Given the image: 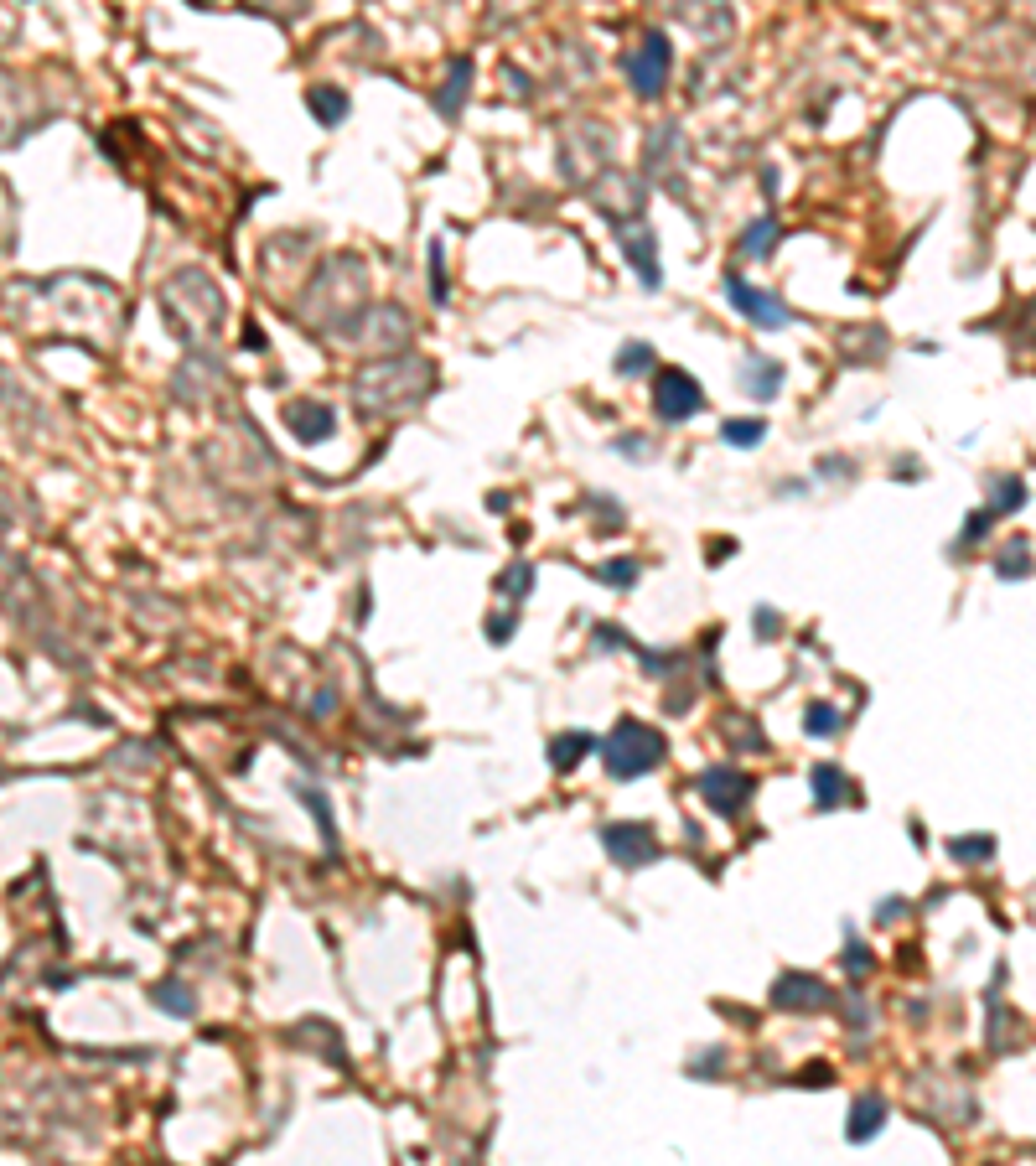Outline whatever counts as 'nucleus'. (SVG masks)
<instances>
[{"label": "nucleus", "instance_id": "f3484780", "mask_svg": "<svg viewBox=\"0 0 1036 1166\" xmlns=\"http://www.w3.org/2000/svg\"><path fill=\"white\" fill-rule=\"evenodd\" d=\"M762 436H767V420H726V425H721V441H726V446H742V451L756 446Z\"/></svg>", "mask_w": 1036, "mask_h": 1166}, {"label": "nucleus", "instance_id": "c85d7f7f", "mask_svg": "<svg viewBox=\"0 0 1036 1166\" xmlns=\"http://www.w3.org/2000/svg\"><path fill=\"white\" fill-rule=\"evenodd\" d=\"M509 633H514V617H493V643H503Z\"/></svg>", "mask_w": 1036, "mask_h": 1166}, {"label": "nucleus", "instance_id": "4be33fe9", "mask_svg": "<svg viewBox=\"0 0 1036 1166\" xmlns=\"http://www.w3.org/2000/svg\"><path fill=\"white\" fill-rule=\"evenodd\" d=\"M430 301H446V255H441V244H430Z\"/></svg>", "mask_w": 1036, "mask_h": 1166}, {"label": "nucleus", "instance_id": "aec40b11", "mask_svg": "<svg viewBox=\"0 0 1036 1166\" xmlns=\"http://www.w3.org/2000/svg\"><path fill=\"white\" fill-rule=\"evenodd\" d=\"M814 788H819V804L835 809L840 798H845V777H840L835 767H814Z\"/></svg>", "mask_w": 1036, "mask_h": 1166}, {"label": "nucleus", "instance_id": "39448f33", "mask_svg": "<svg viewBox=\"0 0 1036 1166\" xmlns=\"http://www.w3.org/2000/svg\"><path fill=\"white\" fill-rule=\"evenodd\" d=\"M726 295H731V306L742 311V316H751L756 327H767V332H777V327H788L793 322V311L777 301L772 291H756V286H747L742 276H726Z\"/></svg>", "mask_w": 1036, "mask_h": 1166}, {"label": "nucleus", "instance_id": "1a4fd4ad", "mask_svg": "<svg viewBox=\"0 0 1036 1166\" xmlns=\"http://www.w3.org/2000/svg\"><path fill=\"white\" fill-rule=\"evenodd\" d=\"M286 420H290V430L301 441H311V446H321L337 430V420H332V409L327 405H316V400H301V405H290L286 409Z\"/></svg>", "mask_w": 1036, "mask_h": 1166}, {"label": "nucleus", "instance_id": "4468645a", "mask_svg": "<svg viewBox=\"0 0 1036 1166\" xmlns=\"http://www.w3.org/2000/svg\"><path fill=\"white\" fill-rule=\"evenodd\" d=\"M586 747H591V737H586V731H570V737H555V742H549V762H555L560 772H570L575 762L586 758Z\"/></svg>", "mask_w": 1036, "mask_h": 1166}, {"label": "nucleus", "instance_id": "6e6552de", "mask_svg": "<svg viewBox=\"0 0 1036 1166\" xmlns=\"http://www.w3.org/2000/svg\"><path fill=\"white\" fill-rule=\"evenodd\" d=\"M824 1000H829V991L819 986V980H809V975H782L772 986V1005H777V1011H819Z\"/></svg>", "mask_w": 1036, "mask_h": 1166}, {"label": "nucleus", "instance_id": "cd10ccee", "mask_svg": "<svg viewBox=\"0 0 1036 1166\" xmlns=\"http://www.w3.org/2000/svg\"><path fill=\"white\" fill-rule=\"evenodd\" d=\"M954 856H964V861H970V856H989V840H975V845H970V840H959V845H954Z\"/></svg>", "mask_w": 1036, "mask_h": 1166}, {"label": "nucleus", "instance_id": "a878e982", "mask_svg": "<svg viewBox=\"0 0 1036 1166\" xmlns=\"http://www.w3.org/2000/svg\"><path fill=\"white\" fill-rule=\"evenodd\" d=\"M617 451H622V456H648V451H653V441H648V436H622V441H617Z\"/></svg>", "mask_w": 1036, "mask_h": 1166}, {"label": "nucleus", "instance_id": "2eb2a0df", "mask_svg": "<svg viewBox=\"0 0 1036 1166\" xmlns=\"http://www.w3.org/2000/svg\"><path fill=\"white\" fill-rule=\"evenodd\" d=\"M772 244H777V223H772V218H756L747 234H742V255H747V260H762Z\"/></svg>", "mask_w": 1036, "mask_h": 1166}, {"label": "nucleus", "instance_id": "20e7f679", "mask_svg": "<svg viewBox=\"0 0 1036 1166\" xmlns=\"http://www.w3.org/2000/svg\"><path fill=\"white\" fill-rule=\"evenodd\" d=\"M705 405V389L695 374H684V369H663L653 379V409H658V420L663 425H684L695 409Z\"/></svg>", "mask_w": 1036, "mask_h": 1166}, {"label": "nucleus", "instance_id": "f257e3e1", "mask_svg": "<svg viewBox=\"0 0 1036 1166\" xmlns=\"http://www.w3.org/2000/svg\"><path fill=\"white\" fill-rule=\"evenodd\" d=\"M425 369H430V363H420V358H384V363H374L368 374H358L353 405L368 409V415H395V409L420 405V400L430 395L435 379H420V384H404V379L425 374Z\"/></svg>", "mask_w": 1036, "mask_h": 1166}, {"label": "nucleus", "instance_id": "7ed1b4c3", "mask_svg": "<svg viewBox=\"0 0 1036 1166\" xmlns=\"http://www.w3.org/2000/svg\"><path fill=\"white\" fill-rule=\"evenodd\" d=\"M669 67H674V48L663 32H648L637 42V53L628 58V78H633V94L637 99H658L663 83H669Z\"/></svg>", "mask_w": 1036, "mask_h": 1166}, {"label": "nucleus", "instance_id": "f03ea898", "mask_svg": "<svg viewBox=\"0 0 1036 1166\" xmlns=\"http://www.w3.org/2000/svg\"><path fill=\"white\" fill-rule=\"evenodd\" d=\"M602 758L612 767V777H642V772H653L663 762V737L653 726H637V721H622L607 747H602Z\"/></svg>", "mask_w": 1036, "mask_h": 1166}, {"label": "nucleus", "instance_id": "9d476101", "mask_svg": "<svg viewBox=\"0 0 1036 1166\" xmlns=\"http://www.w3.org/2000/svg\"><path fill=\"white\" fill-rule=\"evenodd\" d=\"M628 265L637 270V281L642 286H658V244H653V234L642 228V234H628Z\"/></svg>", "mask_w": 1036, "mask_h": 1166}, {"label": "nucleus", "instance_id": "a211bd4d", "mask_svg": "<svg viewBox=\"0 0 1036 1166\" xmlns=\"http://www.w3.org/2000/svg\"><path fill=\"white\" fill-rule=\"evenodd\" d=\"M467 78H472V62H467V58H456V62H451V83H446V94H441V109H446V114H456V109H462Z\"/></svg>", "mask_w": 1036, "mask_h": 1166}, {"label": "nucleus", "instance_id": "ddd939ff", "mask_svg": "<svg viewBox=\"0 0 1036 1166\" xmlns=\"http://www.w3.org/2000/svg\"><path fill=\"white\" fill-rule=\"evenodd\" d=\"M777 389H782V363H772V358H747V395L777 400Z\"/></svg>", "mask_w": 1036, "mask_h": 1166}, {"label": "nucleus", "instance_id": "9b49d317", "mask_svg": "<svg viewBox=\"0 0 1036 1166\" xmlns=\"http://www.w3.org/2000/svg\"><path fill=\"white\" fill-rule=\"evenodd\" d=\"M306 109L332 130V125H342V114H348V94L332 88V83H316V88H306Z\"/></svg>", "mask_w": 1036, "mask_h": 1166}, {"label": "nucleus", "instance_id": "393cba45", "mask_svg": "<svg viewBox=\"0 0 1036 1166\" xmlns=\"http://www.w3.org/2000/svg\"><path fill=\"white\" fill-rule=\"evenodd\" d=\"M637 576V565L633 560H612V565H602V581H617V586H628Z\"/></svg>", "mask_w": 1036, "mask_h": 1166}, {"label": "nucleus", "instance_id": "0eeeda50", "mask_svg": "<svg viewBox=\"0 0 1036 1166\" xmlns=\"http://www.w3.org/2000/svg\"><path fill=\"white\" fill-rule=\"evenodd\" d=\"M602 845L612 851V861H622V866H642V861L658 856V840H653L648 825H607Z\"/></svg>", "mask_w": 1036, "mask_h": 1166}, {"label": "nucleus", "instance_id": "bb28decb", "mask_svg": "<svg viewBox=\"0 0 1036 1166\" xmlns=\"http://www.w3.org/2000/svg\"><path fill=\"white\" fill-rule=\"evenodd\" d=\"M845 970H856V975H865V970H870V954H865L861 944H850V949H845Z\"/></svg>", "mask_w": 1036, "mask_h": 1166}, {"label": "nucleus", "instance_id": "5701e85b", "mask_svg": "<svg viewBox=\"0 0 1036 1166\" xmlns=\"http://www.w3.org/2000/svg\"><path fill=\"white\" fill-rule=\"evenodd\" d=\"M1026 570H1031V555H1026V544L1016 539V550L1000 555V576H1026Z\"/></svg>", "mask_w": 1036, "mask_h": 1166}, {"label": "nucleus", "instance_id": "423d86ee", "mask_svg": "<svg viewBox=\"0 0 1036 1166\" xmlns=\"http://www.w3.org/2000/svg\"><path fill=\"white\" fill-rule=\"evenodd\" d=\"M700 788H705V804L716 814H742L747 798H751V777L736 772V767H710L700 777Z\"/></svg>", "mask_w": 1036, "mask_h": 1166}, {"label": "nucleus", "instance_id": "6ab92c4d", "mask_svg": "<svg viewBox=\"0 0 1036 1166\" xmlns=\"http://www.w3.org/2000/svg\"><path fill=\"white\" fill-rule=\"evenodd\" d=\"M1021 503H1026V483H1021V477H1000L989 514H1010V509H1021Z\"/></svg>", "mask_w": 1036, "mask_h": 1166}, {"label": "nucleus", "instance_id": "f8f14e48", "mask_svg": "<svg viewBox=\"0 0 1036 1166\" xmlns=\"http://www.w3.org/2000/svg\"><path fill=\"white\" fill-rule=\"evenodd\" d=\"M881 1119H886V1105L876 1100V1094H865V1100H856V1109H850L845 1135H850V1140H870V1135L881 1130Z\"/></svg>", "mask_w": 1036, "mask_h": 1166}, {"label": "nucleus", "instance_id": "dca6fc26", "mask_svg": "<svg viewBox=\"0 0 1036 1166\" xmlns=\"http://www.w3.org/2000/svg\"><path fill=\"white\" fill-rule=\"evenodd\" d=\"M653 369V348L648 342H628V348L617 353V374L622 379H637V374H648Z\"/></svg>", "mask_w": 1036, "mask_h": 1166}, {"label": "nucleus", "instance_id": "412c9836", "mask_svg": "<svg viewBox=\"0 0 1036 1166\" xmlns=\"http://www.w3.org/2000/svg\"><path fill=\"white\" fill-rule=\"evenodd\" d=\"M835 726H840L835 705H809V716H803V731H809V737H829Z\"/></svg>", "mask_w": 1036, "mask_h": 1166}, {"label": "nucleus", "instance_id": "b1692460", "mask_svg": "<svg viewBox=\"0 0 1036 1166\" xmlns=\"http://www.w3.org/2000/svg\"><path fill=\"white\" fill-rule=\"evenodd\" d=\"M528 581H534V570H528V565H514L509 576H503V591H509V597H523Z\"/></svg>", "mask_w": 1036, "mask_h": 1166}]
</instances>
